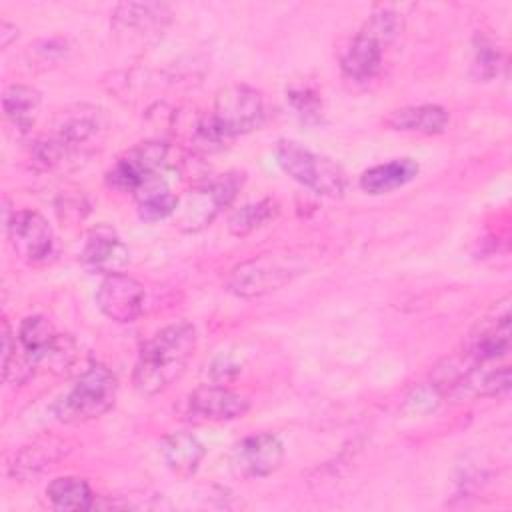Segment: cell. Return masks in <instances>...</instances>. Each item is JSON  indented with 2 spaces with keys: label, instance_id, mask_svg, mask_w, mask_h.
Returning a JSON list of instances; mask_svg holds the SVG:
<instances>
[{
  "label": "cell",
  "instance_id": "cell-18",
  "mask_svg": "<svg viewBox=\"0 0 512 512\" xmlns=\"http://www.w3.org/2000/svg\"><path fill=\"white\" fill-rule=\"evenodd\" d=\"M386 126L398 132L412 134H442L448 126V112L438 104H422V106H406L390 112L386 118Z\"/></svg>",
  "mask_w": 512,
  "mask_h": 512
},
{
  "label": "cell",
  "instance_id": "cell-26",
  "mask_svg": "<svg viewBox=\"0 0 512 512\" xmlns=\"http://www.w3.org/2000/svg\"><path fill=\"white\" fill-rule=\"evenodd\" d=\"M472 52V76L482 82L492 80L502 64V52L496 42L484 34H476Z\"/></svg>",
  "mask_w": 512,
  "mask_h": 512
},
{
  "label": "cell",
  "instance_id": "cell-7",
  "mask_svg": "<svg viewBox=\"0 0 512 512\" xmlns=\"http://www.w3.org/2000/svg\"><path fill=\"white\" fill-rule=\"evenodd\" d=\"M510 336V296H504L496 302L492 312L470 330L460 356L470 366L496 362L510 352Z\"/></svg>",
  "mask_w": 512,
  "mask_h": 512
},
{
  "label": "cell",
  "instance_id": "cell-20",
  "mask_svg": "<svg viewBox=\"0 0 512 512\" xmlns=\"http://www.w3.org/2000/svg\"><path fill=\"white\" fill-rule=\"evenodd\" d=\"M134 198L138 206V216L146 222H158L172 216L180 202V198L172 192L166 174L154 176L148 182H144L134 192Z\"/></svg>",
  "mask_w": 512,
  "mask_h": 512
},
{
  "label": "cell",
  "instance_id": "cell-21",
  "mask_svg": "<svg viewBox=\"0 0 512 512\" xmlns=\"http://www.w3.org/2000/svg\"><path fill=\"white\" fill-rule=\"evenodd\" d=\"M40 92L26 84H10L2 94V108L6 120L16 128V132L26 134L36 122L40 108Z\"/></svg>",
  "mask_w": 512,
  "mask_h": 512
},
{
  "label": "cell",
  "instance_id": "cell-6",
  "mask_svg": "<svg viewBox=\"0 0 512 512\" xmlns=\"http://www.w3.org/2000/svg\"><path fill=\"white\" fill-rule=\"evenodd\" d=\"M242 180V174L226 172L198 182L184 198H180L174 212L178 214L180 230L200 232L206 228L228 204H232Z\"/></svg>",
  "mask_w": 512,
  "mask_h": 512
},
{
  "label": "cell",
  "instance_id": "cell-1",
  "mask_svg": "<svg viewBox=\"0 0 512 512\" xmlns=\"http://www.w3.org/2000/svg\"><path fill=\"white\" fill-rule=\"evenodd\" d=\"M196 348V328L190 322H174L156 332L140 350L132 384L142 396L166 390L186 370Z\"/></svg>",
  "mask_w": 512,
  "mask_h": 512
},
{
  "label": "cell",
  "instance_id": "cell-8",
  "mask_svg": "<svg viewBox=\"0 0 512 512\" xmlns=\"http://www.w3.org/2000/svg\"><path fill=\"white\" fill-rule=\"evenodd\" d=\"M168 166V144L158 140L140 142L108 170L106 182L110 188L120 192H136L144 182L166 172Z\"/></svg>",
  "mask_w": 512,
  "mask_h": 512
},
{
  "label": "cell",
  "instance_id": "cell-17",
  "mask_svg": "<svg viewBox=\"0 0 512 512\" xmlns=\"http://www.w3.org/2000/svg\"><path fill=\"white\" fill-rule=\"evenodd\" d=\"M160 454L164 464L178 476H192L206 456V448L192 432H172L162 438Z\"/></svg>",
  "mask_w": 512,
  "mask_h": 512
},
{
  "label": "cell",
  "instance_id": "cell-11",
  "mask_svg": "<svg viewBox=\"0 0 512 512\" xmlns=\"http://www.w3.org/2000/svg\"><path fill=\"white\" fill-rule=\"evenodd\" d=\"M96 304L106 318L130 324L144 310V286L124 272L104 276L96 290Z\"/></svg>",
  "mask_w": 512,
  "mask_h": 512
},
{
  "label": "cell",
  "instance_id": "cell-4",
  "mask_svg": "<svg viewBox=\"0 0 512 512\" xmlns=\"http://www.w3.org/2000/svg\"><path fill=\"white\" fill-rule=\"evenodd\" d=\"M304 270L306 266L294 256L260 254L230 270L226 290L238 298H260L290 284Z\"/></svg>",
  "mask_w": 512,
  "mask_h": 512
},
{
  "label": "cell",
  "instance_id": "cell-10",
  "mask_svg": "<svg viewBox=\"0 0 512 512\" xmlns=\"http://www.w3.org/2000/svg\"><path fill=\"white\" fill-rule=\"evenodd\" d=\"M4 226L14 252L26 262H40L52 252L54 234L42 214L34 210L6 212Z\"/></svg>",
  "mask_w": 512,
  "mask_h": 512
},
{
  "label": "cell",
  "instance_id": "cell-19",
  "mask_svg": "<svg viewBox=\"0 0 512 512\" xmlns=\"http://www.w3.org/2000/svg\"><path fill=\"white\" fill-rule=\"evenodd\" d=\"M418 174V164L412 158H396L362 172L360 188L368 194H388L412 182Z\"/></svg>",
  "mask_w": 512,
  "mask_h": 512
},
{
  "label": "cell",
  "instance_id": "cell-3",
  "mask_svg": "<svg viewBox=\"0 0 512 512\" xmlns=\"http://www.w3.org/2000/svg\"><path fill=\"white\" fill-rule=\"evenodd\" d=\"M264 122L262 94L246 84H232L216 94L206 124L220 144L248 134Z\"/></svg>",
  "mask_w": 512,
  "mask_h": 512
},
{
  "label": "cell",
  "instance_id": "cell-30",
  "mask_svg": "<svg viewBox=\"0 0 512 512\" xmlns=\"http://www.w3.org/2000/svg\"><path fill=\"white\" fill-rule=\"evenodd\" d=\"M16 36H18L16 26H12V24L6 22V20H2V22H0V46H2V48H8L10 42L16 40Z\"/></svg>",
  "mask_w": 512,
  "mask_h": 512
},
{
  "label": "cell",
  "instance_id": "cell-14",
  "mask_svg": "<svg viewBox=\"0 0 512 512\" xmlns=\"http://www.w3.org/2000/svg\"><path fill=\"white\" fill-rule=\"evenodd\" d=\"M510 388V368L494 362L474 364L466 368L446 390L448 400H476L488 396H500Z\"/></svg>",
  "mask_w": 512,
  "mask_h": 512
},
{
  "label": "cell",
  "instance_id": "cell-5",
  "mask_svg": "<svg viewBox=\"0 0 512 512\" xmlns=\"http://www.w3.org/2000/svg\"><path fill=\"white\" fill-rule=\"evenodd\" d=\"M276 162L292 180L316 194L338 198L346 190L344 170L330 158L320 156L298 142L280 140L276 144Z\"/></svg>",
  "mask_w": 512,
  "mask_h": 512
},
{
  "label": "cell",
  "instance_id": "cell-28",
  "mask_svg": "<svg viewBox=\"0 0 512 512\" xmlns=\"http://www.w3.org/2000/svg\"><path fill=\"white\" fill-rule=\"evenodd\" d=\"M442 402V394L440 390L436 388V384L432 382H426L418 388H414V392L406 398V410H412L414 414L418 412H428V410H434L438 404Z\"/></svg>",
  "mask_w": 512,
  "mask_h": 512
},
{
  "label": "cell",
  "instance_id": "cell-2",
  "mask_svg": "<svg viewBox=\"0 0 512 512\" xmlns=\"http://www.w3.org/2000/svg\"><path fill=\"white\" fill-rule=\"evenodd\" d=\"M116 394L118 380L112 370L102 364H92L78 376L70 392L54 404V414L66 424L94 420L114 406Z\"/></svg>",
  "mask_w": 512,
  "mask_h": 512
},
{
  "label": "cell",
  "instance_id": "cell-15",
  "mask_svg": "<svg viewBox=\"0 0 512 512\" xmlns=\"http://www.w3.org/2000/svg\"><path fill=\"white\" fill-rule=\"evenodd\" d=\"M172 10L162 2H124L114 8L112 24L118 32L134 36H158L170 24Z\"/></svg>",
  "mask_w": 512,
  "mask_h": 512
},
{
  "label": "cell",
  "instance_id": "cell-24",
  "mask_svg": "<svg viewBox=\"0 0 512 512\" xmlns=\"http://www.w3.org/2000/svg\"><path fill=\"white\" fill-rule=\"evenodd\" d=\"M60 456H62V444H58L54 440L26 446L14 458V462L10 466V474L26 480V478L36 476V474L44 472L46 468H50L52 462H56Z\"/></svg>",
  "mask_w": 512,
  "mask_h": 512
},
{
  "label": "cell",
  "instance_id": "cell-16",
  "mask_svg": "<svg viewBox=\"0 0 512 512\" xmlns=\"http://www.w3.org/2000/svg\"><path fill=\"white\" fill-rule=\"evenodd\" d=\"M384 50L386 46L380 40L360 28L340 56V68L344 76L356 82L372 80L382 68Z\"/></svg>",
  "mask_w": 512,
  "mask_h": 512
},
{
  "label": "cell",
  "instance_id": "cell-12",
  "mask_svg": "<svg viewBox=\"0 0 512 512\" xmlns=\"http://www.w3.org/2000/svg\"><path fill=\"white\" fill-rule=\"evenodd\" d=\"M250 408L246 396L222 386L206 384L196 388L186 400V414L200 422H228L242 418Z\"/></svg>",
  "mask_w": 512,
  "mask_h": 512
},
{
  "label": "cell",
  "instance_id": "cell-25",
  "mask_svg": "<svg viewBox=\"0 0 512 512\" xmlns=\"http://www.w3.org/2000/svg\"><path fill=\"white\" fill-rule=\"evenodd\" d=\"M280 212V206L276 200L272 198H264V200H258V202H252V204H246L242 208H238L230 220H228V232L232 236H248L252 234L254 230L266 226L268 222H272Z\"/></svg>",
  "mask_w": 512,
  "mask_h": 512
},
{
  "label": "cell",
  "instance_id": "cell-22",
  "mask_svg": "<svg viewBox=\"0 0 512 512\" xmlns=\"http://www.w3.org/2000/svg\"><path fill=\"white\" fill-rule=\"evenodd\" d=\"M46 496L56 510H90L96 504L94 492L84 478L62 476L48 484Z\"/></svg>",
  "mask_w": 512,
  "mask_h": 512
},
{
  "label": "cell",
  "instance_id": "cell-9",
  "mask_svg": "<svg viewBox=\"0 0 512 512\" xmlns=\"http://www.w3.org/2000/svg\"><path fill=\"white\" fill-rule=\"evenodd\" d=\"M284 442L272 432H258L242 438L230 454V470L238 478H264L280 468Z\"/></svg>",
  "mask_w": 512,
  "mask_h": 512
},
{
  "label": "cell",
  "instance_id": "cell-29",
  "mask_svg": "<svg viewBox=\"0 0 512 512\" xmlns=\"http://www.w3.org/2000/svg\"><path fill=\"white\" fill-rule=\"evenodd\" d=\"M240 372V364L234 362L230 356H218L212 366H210V376L214 378L216 384L228 382L230 378H234Z\"/></svg>",
  "mask_w": 512,
  "mask_h": 512
},
{
  "label": "cell",
  "instance_id": "cell-27",
  "mask_svg": "<svg viewBox=\"0 0 512 512\" xmlns=\"http://www.w3.org/2000/svg\"><path fill=\"white\" fill-rule=\"evenodd\" d=\"M288 102L292 106V110L296 112V116L308 124V126H314V124H320L322 122V106H320V98L314 90L310 88H292L288 90Z\"/></svg>",
  "mask_w": 512,
  "mask_h": 512
},
{
  "label": "cell",
  "instance_id": "cell-13",
  "mask_svg": "<svg viewBox=\"0 0 512 512\" xmlns=\"http://www.w3.org/2000/svg\"><path fill=\"white\" fill-rule=\"evenodd\" d=\"M130 262V250L120 240V236L108 228L98 226L90 230L86 244L80 252V264L90 274H118L122 272Z\"/></svg>",
  "mask_w": 512,
  "mask_h": 512
},
{
  "label": "cell",
  "instance_id": "cell-23",
  "mask_svg": "<svg viewBox=\"0 0 512 512\" xmlns=\"http://www.w3.org/2000/svg\"><path fill=\"white\" fill-rule=\"evenodd\" d=\"M100 128L102 124H100L98 110L82 108L78 112L66 114L58 124V130L54 136L60 142H64L74 154H78L80 148H84L98 134Z\"/></svg>",
  "mask_w": 512,
  "mask_h": 512
}]
</instances>
